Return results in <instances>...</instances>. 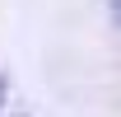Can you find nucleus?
Returning <instances> with one entry per match:
<instances>
[{
    "mask_svg": "<svg viewBox=\"0 0 121 117\" xmlns=\"http://www.w3.org/2000/svg\"><path fill=\"white\" fill-rule=\"evenodd\" d=\"M112 19H117V24H121V0H112Z\"/></svg>",
    "mask_w": 121,
    "mask_h": 117,
    "instance_id": "1",
    "label": "nucleus"
},
{
    "mask_svg": "<svg viewBox=\"0 0 121 117\" xmlns=\"http://www.w3.org/2000/svg\"><path fill=\"white\" fill-rule=\"evenodd\" d=\"M0 103H5V75H0Z\"/></svg>",
    "mask_w": 121,
    "mask_h": 117,
    "instance_id": "2",
    "label": "nucleus"
}]
</instances>
